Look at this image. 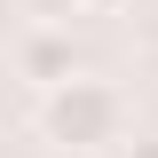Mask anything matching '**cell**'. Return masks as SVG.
I'll list each match as a JSON object with an SVG mask.
<instances>
[{
	"label": "cell",
	"mask_w": 158,
	"mask_h": 158,
	"mask_svg": "<svg viewBox=\"0 0 158 158\" xmlns=\"http://www.w3.org/2000/svg\"><path fill=\"white\" fill-rule=\"evenodd\" d=\"M127 158H158V135H135V142H127Z\"/></svg>",
	"instance_id": "277c9868"
},
{
	"label": "cell",
	"mask_w": 158,
	"mask_h": 158,
	"mask_svg": "<svg viewBox=\"0 0 158 158\" xmlns=\"http://www.w3.org/2000/svg\"><path fill=\"white\" fill-rule=\"evenodd\" d=\"M24 8H32V16H40V24H56V16H71L79 0H24Z\"/></svg>",
	"instance_id": "3957f363"
},
{
	"label": "cell",
	"mask_w": 158,
	"mask_h": 158,
	"mask_svg": "<svg viewBox=\"0 0 158 158\" xmlns=\"http://www.w3.org/2000/svg\"><path fill=\"white\" fill-rule=\"evenodd\" d=\"M79 8H87V16H118L127 0H79Z\"/></svg>",
	"instance_id": "5b68a950"
},
{
	"label": "cell",
	"mask_w": 158,
	"mask_h": 158,
	"mask_svg": "<svg viewBox=\"0 0 158 158\" xmlns=\"http://www.w3.org/2000/svg\"><path fill=\"white\" fill-rule=\"evenodd\" d=\"M16 79H32L40 95L63 87V79H79V40L63 32V24H32V32L16 40Z\"/></svg>",
	"instance_id": "7a4b0ae2"
},
{
	"label": "cell",
	"mask_w": 158,
	"mask_h": 158,
	"mask_svg": "<svg viewBox=\"0 0 158 158\" xmlns=\"http://www.w3.org/2000/svg\"><path fill=\"white\" fill-rule=\"evenodd\" d=\"M40 142H56V150H111L118 135H127V103H118L111 79H63V87H48L32 111Z\"/></svg>",
	"instance_id": "6da1fadb"
}]
</instances>
